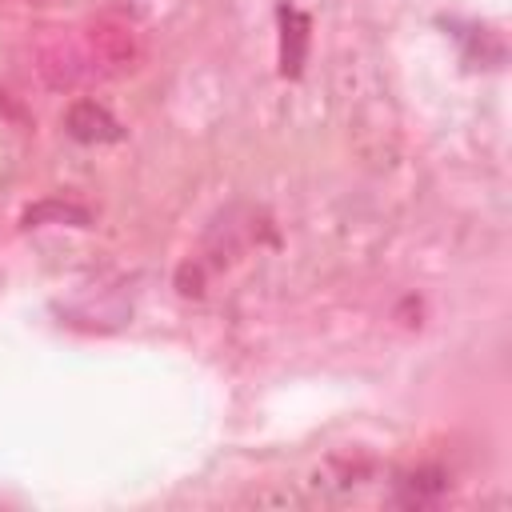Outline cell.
<instances>
[{
    "label": "cell",
    "instance_id": "6da1fadb",
    "mask_svg": "<svg viewBox=\"0 0 512 512\" xmlns=\"http://www.w3.org/2000/svg\"><path fill=\"white\" fill-rule=\"evenodd\" d=\"M408 492H404V500L408 504H424L428 496H436L440 488H444V480L436 476V472H420V476H408V480H400Z\"/></svg>",
    "mask_w": 512,
    "mask_h": 512
}]
</instances>
